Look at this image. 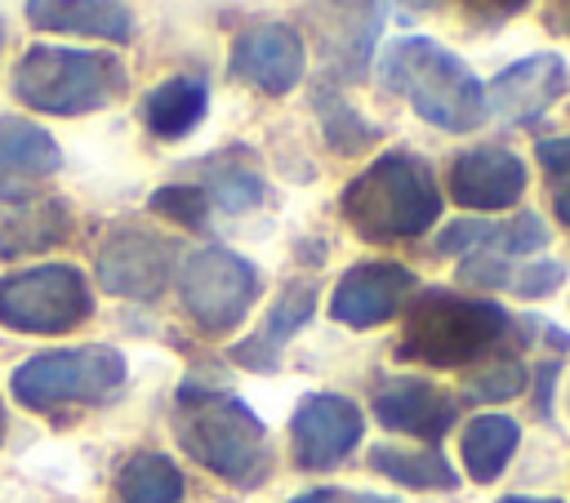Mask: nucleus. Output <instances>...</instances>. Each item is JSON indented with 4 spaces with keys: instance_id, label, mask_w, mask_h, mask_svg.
<instances>
[{
    "instance_id": "f257e3e1",
    "label": "nucleus",
    "mask_w": 570,
    "mask_h": 503,
    "mask_svg": "<svg viewBox=\"0 0 570 503\" xmlns=\"http://www.w3.org/2000/svg\"><path fill=\"white\" fill-rule=\"evenodd\" d=\"M379 85L405 98L428 125L445 134H468L485 120V85L481 76L441 40L396 36L379 53Z\"/></svg>"
},
{
    "instance_id": "f03ea898",
    "label": "nucleus",
    "mask_w": 570,
    "mask_h": 503,
    "mask_svg": "<svg viewBox=\"0 0 570 503\" xmlns=\"http://www.w3.org/2000/svg\"><path fill=\"white\" fill-rule=\"evenodd\" d=\"M343 218L365 240H410L441 218V191L423 156L383 151L343 187Z\"/></svg>"
},
{
    "instance_id": "7ed1b4c3",
    "label": "nucleus",
    "mask_w": 570,
    "mask_h": 503,
    "mask_svg": "<svg viewBox=\"0 0 570 503\" xmlns=\"http://www.w3.org/2000/svg\"><path fill=\"white\" fill-rule=\"evenodd\" d=\"M174 432L183 450L232 485H258L267 476V427L232 392L183 383Z\"/></svg>"
},
{
    "instance_id": "20e7f679",
    "label": "nucleus",
    "mask_w": 570,
    "mask_h": 503,
    "mask_svg": "<svg viewBox=\"0 0 570 503\" xmlns=\"http://www.w3.org/2000/svg\"><path fill=\"white\" fill-rule=\"evenodd\" d=\"M512 329V316L490 298H463L454 289H414V303L405 312L401 356L423 365H472L490 356L503 334Z\"/></svg>"
},
{
    "instance_id": "39448f33",
    "label": "nucleus",
    "mask_w": 570,
    "mask_h": 503,
    "mask_svg": "<svg viewBox=\"0 0 570 503\" xmlns=\"http://www.w3.org/2000/svg\"><path fill=\"white\" fill-rule=\"evenodd\" d=\"M125 62L107 49L31 45L13 67V98L45 116H85L125 93Z\"/></svg>"
},
{
    "instance_id": "423d86ee",
    "label": "nucleus",
    "mask_w": 570,
    "mask_h": 503,
    "mask_svg": "<svg viewBox=\"0 0 570 503\" xmlns=\"http://www.w3.org/2000/svg\"><path fill=\"white\" fill-rule=\"evenodd\" d=\"M125 383V356L116 347H53L13 369V396L27 410H53L67 401H107Z\"/></svg>"
},
{
    "instance_id": "0eeeda50",
    "label": "nucleus",
    "mask_w": 570,
    "mask_h": 503,
    "mask_svg": "<svg viewBox=\"0 0 570 503\" xmlns=\"http://www.w3.org/2000/svg\"><path fill=\"white\" fill-rule=\"evenodd\" d=\"M94 312L89 285L71 263H40L0 276V325L18 334H62Z\"/></svg>"
},
{
    "instance_id": "6e6552de",
    "label": "nucleus",
    "mask_w": 570,
    "mask_h": 503,
    "mask_svg": "<svg viewBox=\"0 0 570 503\" xmlns=\"http://www.w3.org/2000/svg\"><path fill=\"white\" fill-rule=\"evenodd\" d=\"M178 298L205 334H227L249 316L258 298V267L223 245H205L183 263Z\"/></svg>"
},
{
    "instance_id": "1a4fd4ad",
    "label": "nucleus",
    "mask_w": 570,
    "mask_h": 503,
    "mask_svg": "<svg viewBox=\"0 0 570 503\" xmlns=\"http://www.w3.org/2000/svg\"><path fill=\"white\" fill-rule=\"evenodd\" d=\"M383 0H307L312 36L330 62L325 76L334 80H365L379 31H383Z\"/></svg>"
},
{
    "instance_id": "9d476101",
    "label": "nucleus",
    "mask_w": 570,
    "mask_h": 503,
    "mask_svg": "<svg viewBox=\"0 0 570 503\" xmlns=\"http://www.w3.org/2000/svg\"><path fill=\"white\" fill-rule=\"evenodd\" d=\"M365 432V418H361V405L338 396V392H307L289 418V450H294V463L307 467V472H321V467H334L343 463L356 441Z\"/></svg>"
},
{
    "instance_id": "9b49d317",
    "label": "nucleus",
    "mask_w": 570,
    "mask_h": 503,
    "mask_svg": "<svg viewBox=\"0 0 570 503\" xmlns=\"http://www.w3.org/2000/svg\"><path fill=\"white\" fill-rule=\"evenodd\" d=\"M174 263H178L174 240L156 231L120 227L98 249V280L107 294H120V298H156L169 285Z\"/></svg>"
},
{
    "instance_id": "f8f14e48",
    "label": "nucleus",
    "mask_w": 570,
    "mask_h": 503,
    "mask_svg": "<svg viewBox=\"0 0 570 503\" xmlns=\"http://www.w3.org/2000/svg\"><path fill=\"white\" fill-rule=\"evenodd\" d=\"M419 280L410 267L374 258V263H356L338 276L334 298H330V316L347 329H374L383 320H392L410 298H414Z\"/></svg>"
},
{
    "instance_id": "ddd939ff",
    "label": "nucleus",
    "mask_w": 570,
    "mask_h": 503,
    "mask_svg": "<svg viewBox=\"0 0 570 503\" xmlns=\"http://www.w3.org/2000/svg\"><path fill=\"white\" fill-rule=\"evenodd\" d=\"M227 71L263 93H289L307 71V45L289 22H258L236 36Z\"/></svg>"
},
{
    "instance_id": "4468645a",
    "label": "nucleus",
    "mask_w": 570,
    "mask_h": 503,
    "mask_svg": "<svg viewBox=\"0 0 570 503\" xmlns=\"http://www.w3.org/2000/svg\"><path fill=\"white\" fill-rule=\"evenodd\" d=\"M566 89H570L566 58L561 53H530V58L503 67L485 85V116H499L503 125H534Z\"/></svg>"
},
{
    "instance_id": "2eb2a0df",
    "label": "nucleus",
    "mask_w": 570,
    "mask_h": 503,
    "mask_svg": "<svg viewBox=\"0 0 570 503\" xmlns=\"http://www.w3.org/2000/svg\"><path fill=\"white\" fill-rule=\"evenodd\" d=\"M525 191V160L499 142L472 147L450 165V196L463 209H508Z\"/></svg>"
},
{
    "instance_id": "dca6fc26",
    "label": "nucleus",
    "mask_w": 570,
    "mask_h": 503,
    "mask_svg": "<svg viewBox=\"0 0 570 503\" xmlns=\"http://www.w3.org/2000/svg\"><path fill=\"white\" fill-rule=\"evenodd\" d=\"M62 151L36 120L0 116V200H27L45 178H53Z\"/></svg>"
},
{
    "instance_id": "f3484780",
    "label": "nucleus",
    "mask_w": 570,
    "mask_h": 503,
    "mask_svg": "<svg viewBox=\"0 0 570 503\" xmlns=\"http://www.w3.org/2000/svg\"><path fill=\"white\" fill-rule=\"evenodd\" d=\"M374 414L392 432H410L423 441H441L445 427L454 423V396L441 392L428 378H392L374 396Z\"/></svg>"
},
{
    "instance_id": "a211bd4d",
    "label": "nucleus",
    "mask_w": 570,
    "mask_h": 503,
    "mask_svg": "<svg viewBox=\"0 0 570 503\" xmlns=\"http://www.w3.org/2000/svg\"><path fill=\"white\" fill-rule=\"evenodd\" d=\"M548 245V227L539 214H517L508 223H485V218H459L450 223L441 236H436V249L441 254H503V258H517V254H534Z\"/></svg>"
},
{
    "instance_id": "6ab92c4d",
    "label": "nucleus",
    "mask_w": 570,
    "mask_h": 503,
    "mask_svg": "<svg viewBox=\"0 0 570 503\" xmlns=\"http://www.w3.org/2000/svg\"><path fill=\"white\" fill-rule=\"evenodd\" d=\"M27 22L40 31L94 36L107 45H125L134 36V13L125 0H27Z\"/></svg>"
},
{
    "instance_id": "aec40b11",
    "label": "nucleus",
    "mask_w": 570,
    "mask_h": 503,
    "mask_svg": "<svg viewBox=\"0 0 570 503\" xmlns=\"http://www.w3.org/2000/svg\"><path fill=\"white\" fill-rule=\"evenodd\" d=\"M312 312H316V289L307 285V280H289L285 289H281V298L272 303V312H267V320L258 325V334H249L245 343H236L232 347V361L236 365H245V369H258V374H272L276 369V356H281V347L312 320Z\"/></svg>"
},
{
    "instance_id": "412c9836",
    "label": "nucleus",
    "mask_w": 570,
    "mask_h": 503,
    "mask_svg": "<svg viewBox=\"0 0 570 503\" xmlns=\"http://www.w3.org/2000/svg\"><path fill=\"white\" fill-rule=\"evenodd\" d=\"M209 107V85L196 76H169L142 98V120L156 138H187Z\"/></svg>"
},
{
    "instance_id": "4be33fe9",
    "label": "nucleus",
    "mask_w": 570,
    "mask_h": 503,
    "mask_svg": "<svg viewBox=\"0 0 570 503\" xmlns=\"http://www.w3.org/2000/svg\"><path fill=\"white\" fill-rule=\"evenodd\" d=\"M67 236V209L62 200H4L0 205V254H36Z\"/></svg>"
},
{
    "instance_id": "5701e85b",
    "label": "nucleus",
    "mask_w": 570,
    "mask_h": 503,
    "mask_svg": "<svg viewBox=\"0 0 570 503\" xmlns=\"http://www.w3.org/2000/svg\"><path fill=\"white\" fill-rule=\"evenodd\" d=\"M521 445V423L508 418V414H476L463 423V436H459V454H463V472L472 481H494L508 458L517 454Z\"/></svg>"
},
{
    "instance_id": "b1692460",
    "label": "nucleus",
    "mask_w": 570,
    "mask_h": 503,
    "mask_svg": "<svg viewBox=\"0 0 570 503\" xmlns=\"http://www.w3.org/2000/svg\"><path fill=\"white\" fill-rule=\"evenodd\" d=\"M312 107H316V116H321V134H325V142H330L338 156H356V151H365L370 142H379V125H370V120L338 93L334 76L316 80Z\"/></svg>"
},
{
    "instance_id": "393cba45",
    "label": "nucleus",
    "mask_w": 570,
    "mask_h": 503,
    "mask_svg": "<svg viewBox=\"0 0 570 503\" xmlns=\"http://www.w3.org/2000/svg\"><path fill=\"white\" fill-rule=\"evenodd\" d=\"M370 467L410 485V490H454L459 476L454 467L436 454V450H401V445H374L370 450Z\"/></svg>"
},
{
    "instance_id": "a878e982",
    "label": "nucleus",
    "mask_w": 570,
    "mask_h": 503,
    "mask_svg": "<svg viewBox=\"0 0 570 503\" xmlns=\"http://www.w3.org/2000/svg\"><path fill=\"white\" fill-rule=\"evenodd\" d=\"M116 490L125 503H183V472L165 454H134L120 467Z\"/></svg>"
},
{
    "instance_id": "bb28decb",
    "label": "nucleus",
    "mask_w": 570,
    "mask_h": 503,
    "mask_svg": "<svg viewBox=\"0 0 570 503\" xmlns=\"http://www.w3.org/2000/svg\"><path fill=\"white\" fill-rule=\"evenodd\" d=\"M205 169V196H209V205H218L223 214H245V209H254L258 200H263V178L245 165V160H236V156H214V160H205L200 165Z\"/></svg>"
},
{
    "instance_id": "cd10ccee",
    "label": "nucleus",
    "mask_w": 570,
    "mask_h": 503,
    "mask_svg": "<svg viewBox=\"0 0 570 503\" xmlns=\"http://www.w3.org/2000/svg\"><path fill=\"white\" fill-rule=\"evenodd\" d=\"M147 205H151L160 218L178 223V227H205V218H209V196H205L196 183H169V187H156Z\"/></svg>"
},
{
    "instance_id": "c85d7f7f",
    "label": "nucleus",
    "mask_w": 570,
    "mask_h": 503,
    "mask_svg": "<svg viewBox=\"0 0 570 503\" xmlns=\"http://www.w3.org/2000/svg\"><path fill=\"white\" fill-rule=\"evenodd\" d=\"M521 387H525V369H521V361H512V356L490 361L485 369H476V374L468 378V396H476V401H508V396H517Z\"/></svg>"
},
{
    "instance_id": "c756f323",
    "label": "nucleus",
    "mask_w": 570,
    "mask_h": 503,
    "mask_svg": "<svg viewBox=\"0 0 570 503\" xmlns=\"http://www.w3.org/2000/svg\"><path fill=\"white\" fill-rule=\"evenodd\" d=\"M561 280H566V267H561L557 258H534V263L512 267L508 289H512V294H521V298H548Z\"/></svg>"
},
{
    "instance_id": "7c9ffc66",
    "label": "nucleus",
    "mask_w": 570,
    "mask_h": 503,
    "mask_svg": "<svg viewBox=\"0 0 570 503\" xmlns=\"http://www.w3.org/2000/svg\"><path fill=\"white\" fill-rule=\"evenodd\" d=\"M534 156H539V165H543L552 178H566V174H570V134H566V138H543V142H534Z\"/></svg>"
},
{
    "instance_id": "2f4dec72",
    "label": "nucleus",
    "mask_w": 570,
    "mask_h": 503,
    "mask_svg": "<svg viewBox=\"0 0 570 503\" xmlns=\"http://www.w3.org/2000/svg\"><path fill=\"white\" fill-rule=\"evenodd\" d=\"M548 31L561 36V40H570V0H552L548 4Z\"/></svg>"
},
{
    "instance_id": "473e14b6",
    "label": "nucleus",
    "mask_w": 570,
    "mask_h": 503,
    "mask_svg": "<svg viewBox=\"0 0 570 503\" xmlns=\"http://www.w3.org/2000/svg\"><path fill=\"white\" fill-rule=\"evenodd\" d=\"M401 13L396 18H419V13H436V9H445V0H392Z\"/></svg>"
},
{
    "instance_id": "72a5a7b5",
    "label": "nucleus",
    "mask_w": 570,
    "mask_h": 503,
    "mask_svg": "<svg viewBox=\"0 0 570 503\" xmlns=\"http://www.w3.org/2000/svg\"><path fill=\"white\" fill-rule=\"evenodd\" d=\"M481 4H485V9H494L499 18H512V13H521L530 0H481Z\"/></svg>"
},
{
    "instance_id": "f704fd0d",
    "label": "nucleus",
    "mask_w": 570,
    "mask_h": 503,
    "mask_svg": "<svg viewBox=\"0 0 570 503\" xmlns=\"http://www.w3.org/2000/svg\"><path fill=\"white\" fill-rule=\"evenodd\" d=\"M552 209H557V218L570 227V183H566V187H557V196H552Z\"/></svg>"
},
{
    "instance_id": "c9c22d12",
    "label": "nucleus",
    "mask_w": 570,
    "mask_h": 503,
    "mask_svg": "<svg viewBox=\"0 0 570 503\" xmlns=\"http://www.w3.org/2000/svg\"><path fill=\"white\" fill-rule=\"evenodd\" d=\"M289 503H338V494H334V490H312V494H298V499H289Z\"/></svg>"
},
{
    "instance_id": "e433bc0d",
    "label": "nucleus",
    "mask_w": 570,
    "mask_h": 503,
    "mask_svg": "<svg viewBox=\"0 0 570 503\" xmlns=\"http://www.w3.org/2000/svg\"><path fill=\"white\" fill-rule=\"evenodd\" d=\"M347 503H401V499H383V494H352Z\"/></svg>"
},
{
    "instance_id": "4c0bfd02",
    "label": "nucleus",
    "mask_w": 570,
    "mask_h": 503,
    "mask_svg": "<svg viewBox=\"0 0 570 503\" xmlns=\"http://www.w3.org/2000/svg\"><path fill=\"white\" fill-rule=\"evenodd\" d=\"M499 503H561V499H530V494H508V499H499Z\"/></svg>"
},
{
    "instance_id": "58836bf2",
    "label": "nucleus",
    "mask_w": 570,
    "mask_h": 503,
    "mask_svg": "<svg viewBox=\"0 0 570 503\" xmlns=\"http://www.w3.org/2000/svg\"><path fill=\"white\" fill-rule=\"evenodd\" d=\"M0 441H4V405H0Z\"/></svg>"
}]
</instances>
